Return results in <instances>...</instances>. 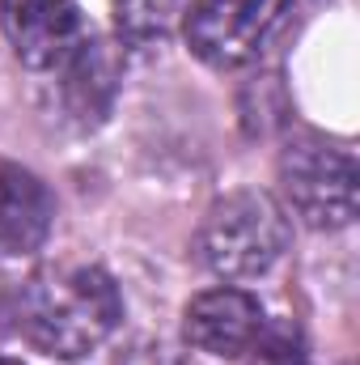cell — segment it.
Wrapping results in <instances>:
<instances>
[{
	"label": "cell",
	"instance_id": "cell-1",
	"mask_svg": "<svg viewBox=\"0 0 360 365\" xmlns=\"http://www.w3.org/2000/svg\"><path fill=\"white\" fill-rule=\"evenodd\" d=\"M123 319V297L102 268H64L21 284L13 331L47 357L77 361L93 353Z\"/></svg>",
	"mask_w": 360,
	"mask_h": 365
},
{
	"label": "cell",
	"instance_id": "cell-2",
	"mask_svg": "<svg viewBox=\"0 0 360 365\" xmlns=\"http://www.w3.org/2000/svg\"><path fill=\"white\" fill-rule=\"evenodd\" d=\"M288 217L284 204L268 191H229L221 195L195 234V255L208 272L225 280H255L280 264L288 251Z\"/></svg>",
	"mask_w": 360,
	"mask_h": 365
},
{
	"label": "cell",
	"instance_id": "cell-3",
	"mask_svg": "<svg viewBox=\"0 0 360 365\" xmlns=\"http://www.w3.org/2000/svg\"><path fill=\"white\" fill-rule=\"evenodd\" d=\"M280 191L309 230H344L352 225L360 204L356 158L344 145L297 132L280 149Z\"/></svg>",
	"mask_w": 360,
	"mask_h": 365
},
{
	"label": "cell",
	"instance_id": "cell-4",
	"mask_svg": "<svg viewBox=\"0 0 360 365\" xmlns=\"http://www.w3.org/2000/svg\"><path fill=\"white\" fill-rule=\"evenodd\" d=\"M284 9L288 0H191L182 34L208 68H242L268 47Z\"/></svg>",
	"mask_w": 360,
	"mask_h": 365
},
{
	"label": "cell",
	"instance_id": "cell-5",
	"mask_svg": "<svg viewBox=\"0 0 360 365\" xmlns=\"http://www.w3.org/2000/svg\"><path fill=\"white\" fill-rule=\"evenodd\" d=\"M263 306L255 293L221 284L208 289L199 297H191L186 319H182V336L191 349L208 353V357H246V349L255 344L259 327H263Z\"/></svg>",
	"mask_w": 360,
	"mask_h": 365
},
{
	"label": "cell",
	"instance_id": "cell-6",
	"mask_svg": "<svg viewBox=\"0 0 360 365\" xmlns=\"http://www.w3.org/2000/svg\"><path fill=\"white\" fill-rule=\"evenodd\" d=\"M4 26L26 68H60L85 38L73 0H4Z\"/></svg>",
	"mask_w": 360,
	"mask_h": 365
},
{
	"label": "cell",
	"instance_id": "cell-7",
	"mask_svg": "<svg viewBox=\"0 0 360 365\" xmlns=\"http://www.w3.org/2000/svg\"><path fill=\"white\" fill-rule=\"evenodd\" d=\"M55 221L47 182L17 162H0V259L34 255Z\"/></svg>",
	"mask_w": 360,
	"mask_h": 365
},
{
	"label": "cell",
	"instance_id": "cell-8",
	"mask_svg": "<svg viewBox=\"0 0 360 365\" xmlns=\"http://www.w3.org/2000/svg\"><path fill=\"white\" fill-rule=\"evenodd\" d=\"M119 77H123V56L115 43L106 38H81V47L64 60V98L68 110L90 128L97 123L115 93H119Z\"/></svg>",
	"mask_w": 360,
	"mask_h": 365
},
{
	"label": "cell",
	"instance_id": "cell-9",
	"mask_svg": "<svg viewBox=\"0 0 360 365\" xmlns=\"http://www.w3.org/2000/svg\"><path fill=\"white\" fill-rule=\"evenodd\" d=\"M246 357H250V365H314L309 361V349H305V336L288 319L263 323L255 344L246 349Z\"/></svg>",
	"mask_w": 360,
	"mask_h": 365
},
{
	"label": "cell",
	"instance_id": "cell-10",
	"mask_svg": "<svg viewBox=\"0 0 360 365\" xmlns=\"http://www.w3.org/2000/svg\"><path fill=\"white\" fill-rule=\"evenodd\" d=\"M174 0H115V21L127 43H153L170 30Z\"/></svg>",
	"mask_w": 360,
	"mask_h": 365
},
{
	"label": "cell",
	"instance_id": "cell-11",
	"mask_svg": "<svg viewBox=\"0 0 360 365\" xmlns=\"http://www.w3.org/2000/svg\"><path fill=\"white\" fill-rule=\"evenodd\" d=\"M0 365H21V361H9V357H0Z\"/></svg>",
	"mask_w": 360,
	"mask_h": 365
}]
</instances>
